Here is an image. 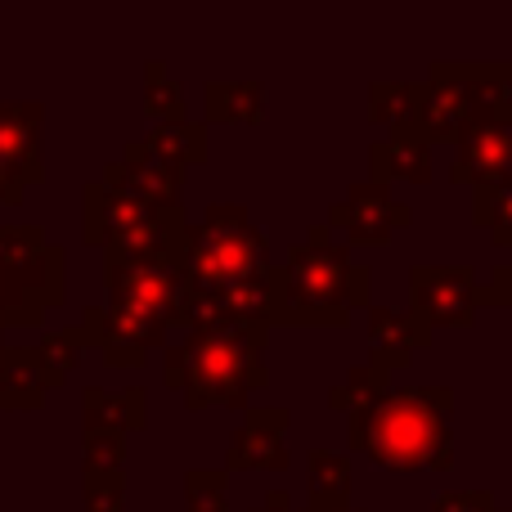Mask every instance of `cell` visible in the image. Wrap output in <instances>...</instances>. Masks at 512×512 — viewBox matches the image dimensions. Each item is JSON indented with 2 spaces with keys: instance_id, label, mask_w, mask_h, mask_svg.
Masks as SVG:
<instances>
[{
  "instance_id": "cell-1",
  "label": "cell",
  "mask_w": 512,
  "mask_h": 512,
  "mask_svg": "<svg viewBox=\"0 0 512 512\" xmlns=\"http://www.w3.org/2000/svg\"><path fill=\"white\" fill-rule=\"evenodd\" d=\"M346 445L387 472L454 468V387H391L346 418Z\"/></svg>"
},
{
  "instance_id": "cell-2",
  "label": "cell",
  "mask_w": 512,
  "mask_h": 512,
  "mask_svg": "<svg viewBox=\"0 0 512 512\" xmlns=\"http://www.w3.org/2000/svg\"><path fill=\"white\" fill-rule=\"evenodd\" d=\"M270 328L256 324H216L194 328L180 342L162 346V382L185 396L189 409H248L256 391L270 387L265 369Z\"/></svg>"
},
{
  "instance_id": "cell-3",
  "label": "cell",
  "mask_w": 512,
  "mask_h": 512,
  "mask_svg": "<svg viewBox=\"0 0 512 512\" xmlns=\"http://www.w3.org/2000/svg\"><path fill=\"white\" fill-rule=\"evenodd\" d=\"M279 328H346L355 310L373 306V270L333 243L328 225H310L306 243L279 265Z\"/></svg>"
},
{
  "instance_id": "cell-4",
  "label": "cell",
  "mask_w": 512,
  "mask_h": 512,
  "mask_svg": "<svg viewBox=\"0 0 512 512\" xmlns=\"http://www.w3.org/2000/svg\"><path fill=\"white\" fill-rule=\"evenodd\" d=\"M512 117L508 59H436L423 81H414V126L427 144H454L477 122Z\"/></svg>"
},
{
  "instance_id": "cell-5",
  "label": "cell",
  "mask_w": 512,
  "mask_h": 512,
  "mask_svg": "<svg viewBox=\"0 0 512 512\" xmlns=\"http://www.w3.org/2000/svg\"><path fill=\"white\" fill-rule=\"evenodd\" d=\"M270 243L252 225L243 203H212L198 221L185 225L180 270L194 292H221L270 270Z\"/></svg>"
},
{
  "instance_id": "cell-6",
  "label": "cell",
  "mask_w": 512,
  "mask_h": 512,
  "mask_svg": "<svg viewBox=\"0 0 512 512\" xmlns=\"http://www.w3.org/2000/svg\"><path fill=\"white\" fill-rule=\"evenodd\" d=\"M81 239L104 256H180L185 248V207H153L135 194L90 180L81 189Z\"/></svg>"
},
{
  "instance_id": "cell-7",
  "label": "cell",
  "mask_w": 512,
  "mask_h": 512,
  "mask_svg": "<svg viewBox=\"0 0 512 512\" xmlns=\"http://www.w3.org/2000/svg\"><path fill=\"white\" fill-rule=\"evenodd\" d=\"M104 288L108 310H131L171 328L185 297V270L180 256H104Z\"/></svg>"
},
{
  "instance_id": "cell-8",
  "label": "cell",
  "mask_w": 512,
  "mask_h": 512,
  "mask_svg": "<svg viewBox=\"0 0 512 512\" xmlns=\"http://www.w3.org/2000/svg\"><path fill=\"white\" fill-rule=\"evenodd\" d=\"M481 283L472 265H414L409 270V315L427 328H472L481 310Z\"/></svg>"
},
{
  "instance_id": "cell-9",
  "label": "cell",
  "mask_w": 512,
  "mask_h": 512,
  "mask_svg": "<svg viewBox=\"0 0 512 512\" xmlns=\"http://www.w3.org/2000/svg\"><path fill=\"white\" fill-rule=\"evenodd\" d=\"M414 221L409 203L391 198V185H378V180H355L346 189V198H337L328 207V230H337L351 248H387L391 234L405 230Z\"/></svg>"
},
{
  "instance_id": "cell-10",
  "label": "cell",
  "mask_w": 512,
  "mask_h": 512,
  "mask_svg": "<svg viewBox=\"0 0 512 512\" xmlns=\"http://www.w3.org/2000/svg\"><path fill=\"white\" fill-rule=\"evenodd\" d=\"M68 301V256L50 248L36 270H0V333L5 328H36L45 310Z\"/></svg>"
},
{
  "instance_id": "cell-11",
  "label": "cell",
  "mask_w": 512,
  "mask_h": 512,
  "mask_svg": "<svg viewBox=\"0 0 512 512\" xmlns=\"http://www.w3.org/2000/svg\"><path fill=\"white\" fill-rule=\"evenodd\" d=\"M288 427L292 409L283 405H248L243 409V427L234 432L230 450H225V472H283L288 468Z\"/></svg>"
},
{
  "instance_id": "cell-12",
  "label": "cell",
  "mask_w": 512,
  "mask_h": 512,
  "mask_svg": "<svg viewBox=\"0 0 512 512\" xmlns=\"http://www.w3.org/2000/svg\"><path fill=\"white\" fill-rule=\"evenodd\" d=\"M450 180L472 189L508 185L512 180V126L508 122H477L454 140Z\"/></svg>"
},
{
  "instance_id": "cell-13",
  "label": "cell",
  "mask_w": 512,
  "mask_h": 512,
  "mask_svg": "<svg viewBox=\"0 0 512 512\" xmlns=\"http://www.w3.org/2000/svg\"><path fill=\"white\" fill-rule=\"evenodd\" d=\"M99 180H104L108 189H122V194L144 198V203H153V207H180V194H185V171L167 167L144 140L126 144L122 158L108 162Z\"/></svg>"
},
{
  "instance_id": "cell-14",
  "label": "cell",
  "mask_w": 512,
  "mask_h": 512,
  "mask_svg": "<svg viewBox=\"0 0 512 512\" xmlns=\"http://www.w3.org/2000/svg\"><path fill=\"white\" fill-rule=\"evenodd\" d=\"M45 108L41 104H0V162L14 171L23 185L45 180Z\"/></svg>"
},
{
  "instance_id": "cell-15",
  "label": "cell",
  "mask_w": 512,
  "mask_h": 512,
  "mask_svg": "<svg viewBox=\"0 0 512 512\" xmlns=\"http://www.w3.org/2000/svg\"><path fill=\"white\" fill-rule=\"evenodd\" d=\"M432 328L418 315H409L405 306H369V360L382 364L387 373L405 369L414 360V351H427L432 346Z\"/></svg>"
},
{
  "instance_id": "cell-16",
  "label": "cell",
  "mask_w": 512,
  "mask_h": 512,
  "mask_svg": "<svg viewBox=\"0 0 512 512\" xmlns=\"http://www.w3.org/2000/svg\"><path fill=\"white\" fill-rule=\"evenodd\" d=\"M369 180L391 185V180H405V185H432V144L409 126H391L387 140H378L369 149Z\"/></svg>"
},
{
  "instance_id": "cell-17",
  "label": "cell",
  "mask_w": 512,
  "mask_h": 512,
  "mask_svg": "<svg viewBox=\"0 0 512 512\" xmlns=\"http://www.w3.org/2000/svg\"><path fill=\"white\" fill-rule=\"evenodd\" d=\"M81 418H86V432H104V436L140 432L149 423V396H144V387H126V391L86 387L81 391Z\"/></svg>"
},
{
  "instance_id": "cell-18",
  "label": "cell",
  "mask_w": 512,
  "mask_h": 512,
  "mask_svg": "<svg viewBox=\"0 0 512 512\" xmlns=\"http://www.w3.org/2000/svg\"><path fill=\"white\" fill-rule=\"evenodd\" d=\"M45 382L32 346H5L0 342V409H41Z\"/></svg>"
},
{
  "instance_id": "cell-19",
  "label": "cell",
  "mask_w": 512,
  "mask_h": 512,
  "mask_svg": "<svg viewBox=\"0 0 512 512\" xmlns=\"http://www.w3.org/2000/svg\"><path fill=\"white\" fill-rule=\"evenodd\" d=\"M203 117L207 122H248L265 117V86L261 81H207L203 86Z\"/></svg>"
},
{
  "instance_id": "cell-20",
  "label": "cell",
  "mask_w": 512,
  "mask_h": 512,
  "mask_svg": "<svg viewBox=\"0 0 512 512\" xmlns=\"http://www.w3.org/2000/svg\"><path fill=\"white\" fill-rule=\"evenodd\" d=\"M144 144H149L153 153H158L167 167L176 171H189V167H203L207 162V126L203 122H158L149 135H144Z\"/></svg>"
},
{
  "instance_id": "cell-21",
  "label": "cell",
  "mask_w": 512,
  "mask_h": 512,
  "mask_svg": "<svg viewBox=\"0 0 512 512\" xmlns=\"http://www.w3.org/2000/svg\"><path fill=\"white\" fill-rule=\"evenodd\" d=\"M310 504L306 508H342L351 504V454L342 450H310Z\"/></svg>"
},
{
  "instance_id": "cell-22",
  "label": "cell",
  "mask_w": 512,
  "mask_h": 512,
  "mask_svg": "<svg viewBox=\"0 0 512 512\" xmlns=\"http://www.w3.org/2000/svg\"><path fill=\"white\" fill-rule=\"evenodd\" d=\"M387 391H391V373L382 369V364L364 360V364H355V369H346V378L328 391V409H337V414L351 418V414L373 409Z\"/></svg>"
},
{
  "instance_id": "cell-23",
  "label": "cell",
  "mask_w": 512,
  "mask_h": 512,
  "mask_svg": "<svg viewBox=\"0 0 512 512\" xmlns=\"http://www.w3.org/2000/svg\"><path fill=\"white\" fill-rule=\"evenodd\" d=\"M32 351H36V364H41L45 396H50V391H59L63 382L72 378V369L81 364V351H86V342H81L77 328H54V333H45L41 342L32 346Z\"/></svg>"
},
{
  "instance_id": "cell-24",
  "label": "cell",
  "mask_w": 512,
  "mask_h": 512,
  "mask_svg": "<svg viewBox=\"0 0 512 512\" xmlns=\"http://www.w3.org/2000/svg\"><path fill=\"white\" fill-rule=\"evenodd\" d=\"M144 113L158 122H185V90L180 81L167 72L162 59H149L144 63Z\"/></svg>"
},
{
  "instance_id": "cell-25",
  "label": "cell",
  "mask_w": 512,
  "mask_h": 512,
  "mask_svg": "<svg viewBox=\"0 0 512 512\" xmlns=\"http://www.w3.org/2000/svg\"><path fill=\"white\" fill-rule=\"evenodd\" d=\"M472 225L490 230L499 248H512V180L508 185L472 189Z\"/></svg>"
},
{
  "instance_id": "cell-26",
  "label": "cell",
  "mask_w": 512,
  "mask_h": 512,
  "mask_svg": "<svg viewBox=\"0 0 512 512\" xmlns=\"http://www.w3.org/2000/svg\"><path fill=\"white\" fill-rule=\"evenodd\" d=\"M369 117L391 126L414 122V81H373L369 86Z\"/></svg>"
},
{
  "instance_id": "cell-27",
  "label": "cell",
  "mask_w": 512,
  "mask_h": 512,
  "mask_svg": "<svg viewBox=\"0 0 512 512\" xmlns=\"http://www.w3.org/2000/svg\"><path fill=\"white\" fill-rule=\"evenodd\" d=\"M230 472L189 468L185 472V512H230Z\"/></svg>"
},
{
  "instance_id": "cell-28",
  "label": "cell",
  "mask_w": 512,
  "mask_h": 512,
  "mask_svg": "<svg viewBox=\"0 0 512 512\" xmlns=\"http://www.w3.org/2000/svg\"><path fill=\"white\" fill-rule=\"evenodd\" d=\"M81 454H86L81 477H126V436L86 432L81 436Z\"/></svg>"
},
{
  "instance_id": "cell-29",
  "label": "cell",
  "mask_w": 512,
  "mask_h": 512,
  "mask_svg": "<svg viewBox=\"0 0 512 512\" xmlns=\"http://www.w3.org/2000/svg\"><path fill=\"white\" fill-rule=\"evenodd\" d=\"M86 481V508L81 512H126L122 477H81Z\"/></svg>"
},
{
  "instance_id": "cell-30",
  "label": "cell",
  "mask_w": 512,
  "mask_h": 512,
  "mask_svg": "<svg viewBox=\"0 0 512 512\" xmlns=\"http://www.w3.org/2000/svg\"><path fill=\"white\" fill-rule=\"evenodd\" d=\"M432 512H508V508H499L490 490H441L432 499Z\"/></svg>"
},
{
  "instance_id": "cell-31",
  "label": "cell",
  "mask_w": 512,
  "mask_h": 512,
  "mask_svg": "<svg viewBox=\"0 0 512 512\" xmlns=\"http://www.w3.org/2000/svg\"><path fill=\"white\" fill-rule=\"evenodd\" d=\"M477 301L490 310H508L512 315V265H495V270H490V279H486V288H481Z\"/></svg>"
},
{
  "instance_id": "cell-32",
  "label": "cell",
  "mask_w": 512,
  "mask_h": 512,
  "mask_svg": "<svg viewBox=\"0 0 512 512\" xmlns=\"http://www.w3.org/2000/svg\"><path fill=\"white\" fill-rule=\"evenodd\" d=\"M23 194H27V185L0 162V207H23Z\"/></svg>"
},
{
  "instance_id": "cell-33",
  "label": "cell",
  "mask_w": 512,
  "mask_h": 512,
  "mask_svg": "<svg viewBox=\"0 0 512 512\" xmlns=\"http://www.w3.org/2000/svg\"><path fill=\"white\" fill-rule=\"evenodd\" d=\"M252 512H306V508H297V504H292V495H288V490H270V495L261 499V508H252Z\"/></svg>"
},
{
  "instance_id": "cell-34",
  "label": "cell",
  "mask_w": 512,
  "mask_h": 512,
  "mask_svg": "<svg viewBox=\"0 0 512 512\" xmlns=\"http://www.w3.org/2000/svg\"><path fill=\"white\" fill-rule=\"evenodd\" d=\"M306 512H364V508H355V504H342V508H306Z\"/></svg>"
},
{
  "instance_id": "cell-35",
  "label": "cell",
  "mask_w": 512,
  "mask_h": 512,
  "mask_svg": "<svg viewBox=\"0 0 512 512\" xmlns=\"http://www.w3.org/2000/svg\"><path fill=\"white\" fill-rule=\"evenodd\" d=\"M508 126H512V117H508Z\"/></svg>"
},
{
  "instance_id": "cell-36",
  "label": "cell",
  "mask_w": 512,
  "mask_h": 512,
  "mask_svg": "<svg viewBox=\"0 0 512 512\" xmlns=\"http://www.w3.org/2000/svg\"><path fill=\"white\" fill-rule=\"evenodd\" d=\"M508 68H512V59H508Z\"/></svg>"
}]
</instances>
